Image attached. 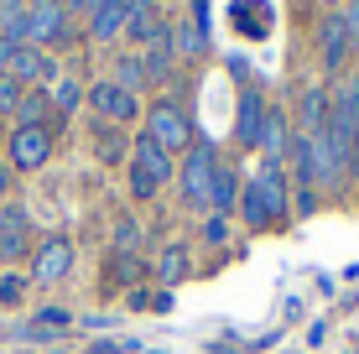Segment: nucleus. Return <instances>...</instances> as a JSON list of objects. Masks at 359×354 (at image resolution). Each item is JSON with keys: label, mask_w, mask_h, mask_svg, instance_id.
<instances>
[{"label": "nucleus", "mask_w": 359, "mask_h": 354, "mask_svg": "<svg viewBox=\"0 0 359 354\" xmlns=\"http://www.w3.org/2000/svg\"><path fill=\"white\" fill-rule=\"evenodd\" d=\"M234 214H240L250 229H271L281 214H292V177H287V167L261 162V172L240 182V209Z\"/></svg>", "instance_id": "obj_1"}, {"label": "nucleus", "mask_w": 359, "mask_h": 354, "mask_svg": "<svg viewBox=\"0 0 359 354\" xmlns=\"http://www.w3.org/2000/svg\"><path fill=\"white\" fill-rule=\"evenodd\" d=\"M167 182H177V156H167L162 146L151 136H135V151H130V198H156V193L167 188Z\"/></svg>", "instance_id": "obj_2"}, {"label": "nucleus", "mask_w": 359, "mask_h": 354, "mask_svg": "<svg viewBox=\"0 0 359 354\" xmlns=\"http://www.w3.org/2000/svg\"><path fill=\"white\" fill-rule=\"evenodd\" d=\"M214 167H219V151L214 141L198 136L177 162V188H182V203L188 209H208V188H214Z\"/></svg>", "instance_id": "obj_3"}, {"label": "nucleus", "mask_w": 359, "mask_h": 354, "mask_svg": "<svg viewBox=\"0 0 359 354\" xmlns=\"http://www.w3.org/2000/svg\"><path fill=\"white\" fill-rule=\"evenodd\" d=\"M146 136L162 146L167 156H182V151L198 141V136H193V115H188L177 100H156L151 109H146Z\"/></svg>", "instance_id": "obj_4"}, {"label": "nucleus", "mask_w": 359, "mask_h": 354, "mask_svg": "<svg viewBox=\"0 0 359 354\" xmlns=\"http://www.w3.org/2000/svg\"><path fill=\"white\" fill-rule=\"evenodd\" d=\"M73 42V16L63 11V0H36L27 6V47H68Z\"/></svg>", "instance_id": "obj_5"}, {"label": "nucleus", "mask_w": 359, "mask_h": 354, "mask_svg": "<svg viewBox=\"0 0 359 354\" xmlns=\"http://www.w3.org/2000/svg\"><path fill=\"white\" fill-rule=\"evenodd\" d=\"M6 156L11 172H36V167L53 162V130H6Z\"/></svg>", "instance_id": "obj_6"}, {"label": "nucleus", "mask_w": 359, "mask_h": 354, "mask_svg": "<svg viewBox=\"0 0 359 354\" xmlns=\"http://www.w3.org/2000/svg\"><path fill=\"white\" fill-rule=\"evenodd\" d=\"M89 104H94L99 120H115V125H135V120H141V100H135V94H126L115 79L89 83Z\"/></svg>", "instance_id": "obj_7"}, {"label": "nucleus", "mask_w": 359, "mask_h": 354, "mask_svg": "<svg viewBox=\"0 0 359 354\" xmlns=\"http://www.w3.org/2000/svg\"><path fill=\"white\" fill-rule=\"evenodd\" d=\"M68 271H73V240L68 235H47L42 245L32 250V282L53 287V282H63Z\"/></svg>", "instance_id": "obj_8"}, {"label": "nucleus", "mask_w": 359, "mask_h": 354, "mask_svg": "<svg viewBox=\"0 0 359 354\" xmlns=\"http://www.w3.org/2000/svg\"><path fill=\"white\" fill-rule=\"evenodd\" d=\"M318 47H323V73L328 79H344V63H349L354 42H349V27H344L339 11H328V16L318 21Z\"/></svg>", "instance_id": "obj_9"}, {"label": "nucleus", "mask_w": 359, "mask_h": 354, "mask_svg": "<svg viewBox=\"0 0 359 354\" xmlns=\"http://www.w3.org/2000/svg\"><path fill=\"white\" fill-rule=\"evenodd\" d=\"M261 120H266V100L255 83H245L240 89V104H234V141L245 146V151H255L261 146Z\"/></svg>", "instance_id": "obj_10"}, {"label": "nucleus", "mask_w": 359, "mask_h": 354, "mask_svg": "<svg viewBox=\"0 0 359 354\" xmlns=\"http://www.w3.org/2000/svg\"><path fill=\"white\" fill-rule=\"evenodd\" d=\"M328 115H333V100H328V83H307L302 100H297V136H323L328 130Z\"/></svg>", "instance_id": "obj_11"}, {"label": "nucleus", "mask_w": 359, "mask_h": 354, "mask_svg": "<svg viewBox=\"0 0 359 354\" xmlns=\"http://www.w3.org/2000/svg\"><path fill=\"white\" fill-rule=\"evenodd\" d=\"M141 68L151 83H172V73H177V53H172V27L167 21H156L151 42L141 47Z\"/></svg>", "instance_id": "obj_12"}, {"label": "nucleus", "mask_w": 359, "mask_h": 354, "mask_svg": "<svg viewBox=\"0 0 359 354\" xmlns=\"http://www.w3.org/2000/svg\"><path fill=\"white\" fill-rule=\"evenodd\" d=\"M292 120L281 115V109H271L266 104V120H261V146H255V151H261V162H276V167H287V151H292Z\"/></svg>", "instance_id": "obj_13"}, {"label": "nucleus", "mask_w": 359, "mask_h": 354, "mask_svg": "<svg viewBox=\"0 0 359 354\" xmlns=\"http://www.w3.org/2000/svg\"><path fill=\"white\" fill-rule=\"evenodd\" d=\"M120 36H126V0H99L94 16H89V42L115 47Z\"/></svg>", "instance_id": "obj_14"}, {"label": "nucleus", "mask_w": 359, "mask_h": 354, "mask_svg": "<svg viewBox=\"0 0 359 354\" xmlns=\"http://www.w3.org/2000/svg\"><path fill=\"white\" fill-rule=\"evenodd\" d=\"M229 16H234V32L240 36H271V21H276V11L266 6V0H234L229 6Z\"/></svg>", "instance_id": "obj_15"}, {"label": "nucleus", "mask_w": 359, "mask_h": 354, "mask_svg": "<svg viewBox=\"0 0 359 354\" xmlns=\"http://www.w3.org/2000/svg\"><path fill=\"white\" fill-rule=\"evenodd\" d=\"M16 125H21V130H53V125H57L47 89H27V94L16 100Z\"/></svg>", "instance_id": "obj_16"}, {"label": "nucleus", "mask_w": 359, "mask_h": 354, "mask_svg": "<svg viewBox=\"0 0 359 354\" xmlns=\"http://www.w3.org/2000/svg\"><path fill=\"white\" fill-rule=\"evenodd\" d=\"M208 209H214L219 219L240 209V172H234L229 162H219V167H214V188H208Z\"/></svg>", "instance_id": "obj_17"}, {"label": "nucleus", "mask_w": 359, "mask_h": 354, "mask_svg": "<svg viewBox=\"0 0 359 354\" xmlns=\"http://www.w3.org/2000/svg\"><path fill=\"white\" fill-rule=\"evenodd\" d=\"M47 100H53V115H57V120H63V115H79V109L89 104V83L68 73V79H57L53 89H47Z\"/></svg>", "instance_id": "obj_18"}, {"label": "nucleus", "mask_w": 359, "mask_h": 354, "mask_svg": "<svg viewBox=\"0 0 359 354\" xmlns=\"http://www.w3.org/2000/svg\"><path fill=\"white\" fill-rule=\"evenodd\" d=\"M156 21H162V16H156V0H126V36H130V42H151V32H156Z\"/></svg>", "instance_id": "obj_19"}, {"label": "nucleus", "mask_w": 359, "mask_h": 354, "mask_svg": "<svg viewBox=\"0 0 359 354\" xmlns=\"http://www.w3.org/2000/svg\"><path fill=\"white\" fill-rule=\"evenodd\" d=\"M172 53H177V63H198L208 53V36L193 21H172Z\"/></svg>", "instance_id": "obj_20"}, {"label": "nucleus", "mask_w": 359, "mask_h": 354, "mask_svg": "<svg viewBox=\"0 0 359 354\" xmlns=\"http://www.w3.org/2000/svg\"><path fill=\"white\" fill-rule=\"evenodd\" d=\"M182 276H188V245H167L162 255H156V282H162V292H167V287H177Z\"/></svg>", "instance_id": "obj_21"}, {"label": "nucleus", "mask_w": 359, "mask_h": 354, "mask_svg": "<svg viewBox=\"0 0 359 354\" xmlns=\"http://www.w3.org/2000/svg\"><path fill=\"white\" fill-rule=\"evenodd\" d=\"M109 79L120 83V89L126 94H135V100H141V89H151V79H146V68H141V57H115V73H109Z\"/></svg>", "instance_id": "obj_22"}, {"label": "nucleus", "mask_w": 359, "mask_h": 354, "mask_svg": "<svg viewBox=\"0 0 359 354\" xmlns=\"http://www.w3.org/2000/svg\"><path fill=\"white\" fill-rule=\"evenodd\" d=\"M0 36L27 42V0H0Z\"/></svg>", "instance_id": "obj_23"}, {"label": "nucleus", "mask_w": 359, "mask_h": 354, "mask_svg": "<svg viewBox=\"0 0 359 354\" xmlns=\"http://www.w3.org/2000/svg\"><path fill=\"white\" fill-rule=\"evenodd\" d=\"M27 224H32V214L21 209V203H6V209H0V235H16V240H27Z\"/></svg>", "instance_id": "obj_24"}, {"label": "nucleus", "mask_w": 359, "mask_h": 354, "mask_svg": "<svg viewBox=\"0 0 359 354\" xmlns=\"http://www.w3.org/2000/svg\"><path fill=\"white\" fill-rule=\"evenodd\" d=\"M135 240H141L135 219H120V224H115V255H135Z\"/></svg>", "instance_id": "obj_25"}, {"label": "nucleus", "mask_w": 359, "mask_h": 354, "mask_svg": "<svg viewBox=\"0 0 359 354\" xmlns=\"http://www.w3.org/2000/svg\"><path fill=\"white\" fill-rule=\"evenodd\" d=\"M21 94H27V89H21L16 79H6V73H0V115H16V100H21Z\"/></svg>", "instance_id": "obj_26"}, {"label": "nucleus", "mask_w": 359, "mask_h": 354, "mask_svg": "<svg viewBox=\"0 0 359 354\" xmlns=\"http://www.w3.org/2000/svg\"><path fill=\"white\" fill-rule=\"evenodd\" d=\"M109 276H115V282H135V276H141V261H135V255H115V261H109Z\"/></svg>", "instance_id": "obj_27"}, {"label": "nucleus", "mask_w": 359, "mask_h": 354, "mask_svg": "<svg viewBox=\"0 0 359 354\" xmlns=\"http://www.w3.org/2000/svg\"><path fill=\"white\" fill-rule=\"evenodd\" d=\"M344 16V27H349V42L359 47V0H339V6H333Z\"/></svg>", "instance_id": "obj_28"}, {"label": "nucleus", "mask_w": 359, "mask_h": 354, "mask_svg": "<svg viewBox=\"0 0 359 354\" xmlns=\"http://www.w3.org/2000/svg\"><path fill=\"white\" fill-rule=\"evenodd\" d=\"M99 156H104V162H120V156H126V141L104 130V136H99Z\"/></svg>", "instance_id": "obj_29"}, {"label": "nucleus", "mask_w": 359, "mask_h": 354, "mask_svg": "<svg viewBox=\"0 0 359 354\" xmlns=\"http://www.w3.org/2000/svg\"><path fill=\"white\" fill-rule=\"evenodd\" d=\"M292 209H297V214L307 219V214L318 209V193H313V188H297V193H292Z\"/></svg>", "instance_id": "obj_30"}, {"label": "nucleus", "mask_w": 359, "mask_h": 354, "mask_svg": "<svg viewBox=\"0 0 359 354\" xmlns=\"http://www.w3.org/2000/svg\"><path fill=\"white\" fill-rule=\"evenodd\" d=\"M21 292H27L21 276H0V302H21Z\"/></svg>", "instance_id": "obj_31"}, {"label": "nucleus", "mask_w": 359, "mask_h": 354, "mask_svg": "<svg viewBox=\"0 0 359 354\" xmlns=\"http://www.w3.org/2000/svg\"><path fill=\"white\" fill-rule=\"evenodd\" d=\"M188 21H193V27L208 36V0H193V16H188Z\"/></svg>", "instance_id": "obj_32"}, {"label": "nucleus", "mask_w": 359, "mask_h": 354, "mask_svg": "<svg viewBox=\"0 0 359 354\" xmlns=\"http://www.w3.org/2000/svg\"><path fill=\"white\" fill-rule=\"evenodd\" d=\"M94 6H99V0H63L68 16H94Z\"/></svg>", "instance_id": "obj_33"}, {"label": "nucleus", "mask_w": 359, "mask_h": 354, "mask_svg": "<svg viewBox=\"0 0 359 354\" xmlns=\"http://www.w3.org/2000/svg\"><path fill=\"white\" fill-rule=\"evenodd\" d=\"M203 240H214V245H219V240H224V219H208V224H203Z\"/></svg>", "instance_id": "obj_34"}, {"label": "nucleus", "mask_w": 359, "mask_h": 354, "mask_svg": "<svg viewBox=\"0 0 359 354\" xmlns=\"http://www.w3.org/2000/svg\"><path fill=\"white\" fill-rule=\"evenodd\" d=\"M16 47H21V42H6V36H0V73L11 68V57H16Z\"/></svg>", "instance_id": "obj_35"}, {"label": "nucleus", "mask_w": 359, "mask_h": 354, "mask_svg": "<svg viewBox=\"0 0 359 354\" xmlns=\"http://www.w3.org/2000/svg\"><path fill=\"white\" fill-rule=\"evenodd\" d=\"M11 188V162H0V193Z\"/></svg>", "instance_id": "obj_36"}, {"label": "nucleus", "mask_w": 359, "mask_h": 354, "mask_svg": "<svg viewBox=\"0 0 359 354\" xmlns=\"http://www.w3.org/2000/svg\"><path fill=\"white\" fill-rule=\"evenodd\" d=\"M0 151H6V125H0Z\"/></svg>", "instance_id": "obj_37"}, {"label": "nucleus", "mask_w": 359, "mask_h": 354, "mask_svg": "<svg viewBox=\"0 0 359 354\" xmlns=\"http://www.w3.org/2000/svg\"><path fill=\"white\" fill-rule=\"evenodd\" d=\"M354 188H359V172H354Z\"/></svg>", "instance_id": "obj_38"}, {"label": "nucleus", "mask_w": 359, "mask_h": 354, "mask_svg": "<svg viewBox=\"0 0 359 354\" xmlns=\"http://www.w3.org/2000/svg\"><path fill=\"white\" fill-rule=\"evenodd\" d=\"M297 6H307V0H297Z\"/></svg>", "instance_id": "obj_39"}, {"label": "nucleus", "mask_w": 359, "mask_h": 354, "mask_svg": "<svg viewBox=\"0 0 359 354\" xmlns=\"http://www.w3.org/2000/svg\"><path fill=\"white\" fill-rule=\"evenodd\" d=\"M27 6H36V0H27Z\"/></svg>", "instance_id": "obj_40"}, {"label": "nucleus", "mask_w": 359, "mask_h": 354, "mask_svg": "<svg viewBox=\"0 0 359 354\" xmlns=\"http://www.w3.org/2000/svg\"><path fill=\"white\" fill-rule=\"evenodd\" d=\"M349 354H359V349H349Z\"/></svg>", "instance_id": "obj_41"}]
</instances>
